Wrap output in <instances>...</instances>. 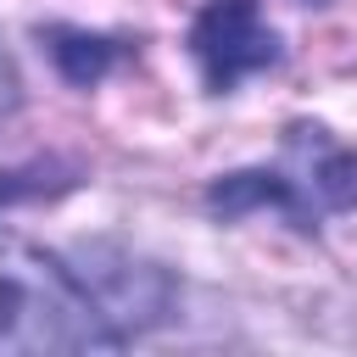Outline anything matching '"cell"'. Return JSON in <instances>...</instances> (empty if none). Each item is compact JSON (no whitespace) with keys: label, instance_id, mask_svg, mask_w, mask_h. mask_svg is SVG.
<instances>
[{"label":"cell","instance_id":"obj_1","mask_svg":"<svg viewBox=\"0 0 357 357\" xmlns=\"http://www.w3.org/2000/svg\"><path fill=\"white\" fill-rule=\"evenodd\" d=\"M123 329L61 257L0 223V357L117 351Z\"/></svg>","mask_w":357,"mask_h":357},{"label":"cell","instance_id":"obj_2","mask_svg":"<svg viewBox=\"0 0 357 357\" xmlns=\"http://www.w3.org/2000/svg\"><path fill=\"white\" fill-rule=\"evenodd\" d=\"M206 201L223 218L273 206L296 229H318L335 212L357 206V151L340 145L324 123H290L284 145L268 167H240L206 190Z\"/></svg>","mask_w":357,"mask_h":357},{"label":"cell","instance_id":"obj_3","mask_svg":"<svg viewBox=\"0 0 357 357\" xmlns=\"http://www.w3.org/2000/svg\"><path fill=\"white\" fill-rule=\"evenodd\" d=\"M190 56L212 95L240 89L245 78L279 67V33L262 17V0H206L190 28Z\"/></svg>","mask_w":357,"mask_h":357},{"label":"cell","instance_id":"obj_4","mask_svg":"<svg viewBox=\"0 0 357 357\" xmlns=\"http://www.w3.org/2000/svg\"><path fill=\"white\" fill-rule=\"evenodd\" d=\"M17 106H22V78H17V61H11V50L0 45V128L17 117Z\"/></svg>","mask_w":357,"mask_h":357}]
</instances>
